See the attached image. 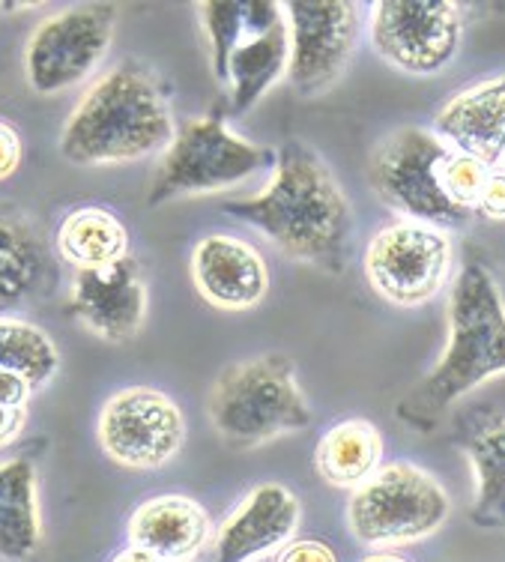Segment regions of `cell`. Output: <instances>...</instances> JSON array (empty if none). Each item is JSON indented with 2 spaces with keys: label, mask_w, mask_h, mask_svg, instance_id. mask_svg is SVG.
<instances>
[{
  "label": "cell",
  "mask_w": 505,
  "mask_h": 562,
  "mask_svg": "<svg viewBox=\"0 0 505 562\" xmlns=\"http://www.w3.org/2000/svg\"><path fill=\"white\" fill-rule=\"evenodd\" d=\"M227 216L255 225L288 258L341 272L354 239V213L333 171L305 144L279 150L263 192L222 206Z\"/></svg>",
  "instance_id": "1"
},
{
  "label": "cell",
  "mask_w": 505,
  "mask_h": 562,
  "mask_svg": "<svg viewBox=\"0 0 505 562\" xmlns=\"http://www.w3.org/2000/svg\"><path fill=\"white\" fill-rule=\"evenodd\" d=\"M173 117L159 78L147 66L120 64L87 90L60 135L76 165L138 162L171 147Z\"/></svg>",
  "instance_id": "2"
},
{
  "label": "cell",
  "mask_w": 505,
  "mask_h": 562,
  "mask_svg": "<svg viewBox=\"0 0 505 562\" xmlns=\"http://www.w3.org/2000/svg\"><path fill=\"white\" fill-rule=\"evenodd\" d=\"M449 347L399 413L416 428H430L449 404L505 371V305L482 263H467L449 300Z\"/></svg>",
  "instance_id": "3"
},
{
  "label": "cell",
  "mask_w": 505,
  "mask_h": 562,
  "mask_svg": "<svg viewBox=\"0 0 505 562\" xmlns=\"http://www.w3.org/2000/svg\"><path fill=\"white\" fill-rule=\"evenodd\" d=\"M206 413L218 437L234 449H255L312 425L296 368L281 353L227 366L210 390Z\"/></svg>",
  "instance_id": "4"
},
{
  "label": "cell",
  "mask_w": 505,
  "mask_h": 562,
  "mask_svg": "<svg viewBox=\"0 0 505 562\" xmlns=\"http://www.w3.org/2000/svg\"><path fill=\"white\" fill-rule=\"evenodd\" d=\"M452 515V499L422 467L395 461L356 487L347 524L368 548H401L434 536Z\"/></svg>",
  "instance_id": "5"
},
{
  "label": "cell",
  "mask_w": 505,
  "mask_h": 562,
  "mask_svg": "<svg viewBox=\"0 0 505 562\" xmlns=\"http://www.w3.org/2000/svg\"><path fill=\"white\" fill-rule=\"evenodd\" d=\"M279 162V150L251 144L227 130L218 114L189 120L177 132L171 147L161 153V165L150 189V206L173 198L210 195L227 186L243 183L246 177L269 171Z\"/></svg>",
  "instance_id": "6"
},
{
  "label": "cell",
  "mask_w": 505,
  "mask_h": 562,
  "mask_svg": "<svg viewBox=\"0 0 505 562\" xmlns=\"http://www.w3.org/2000/svg\"><path fill=\"white\" fill-rule=\"evenodd\" d=\"M452 147L434 132L407 130L392 132L371 153L368 177L380 201L407 222H422L446 231L470 222V210L454 206L440 186V165Z\"/></svg>",
  "instance_id": "7"
},
{
  "label": "cell",
  "mask_w": 505,
  "mask_h": 562,
  "mask_svg": "<svg viewBox=\"0 0 505 562\" xmlns=\"http://www.w3.org/2000/svg\"><path fill=\"white\" fill-rule=\"evenodd\" d=\"M452 272V239L422 222L383 227L366 251V276L386 303L413 308L430 303Z\"/></svg>",
  "instance_id": "8"
},
{
  "label": "cell",
  "mask_w": 505,
  "mask_h": 562,
  "mask_svg": "<svg viewBox=\"0 0 505 562\" xmlns=\"http://www.w3.org/2000/svg\"><path fill=\"white\" fill-rule=\"evenodd\" d=\"M461 40V7L452 0H380L371 12L377 55L409 76L442 72Z\"/></svg>",
  "instance_id": "9"
},
{
  "label": "cell",
  "mask_w": 505,
  "mask_h": 562,
  "mask_svg": "<svg viewBox=\"0 0 505 562\" xmlns=\"http://www.w3.org/2000/svg\"><path fill=\"white\" fill-rule=\"evenodd\" d=\"M117 24L108 3L72 7L45 19L24 48V76L36 93H60L81 85L102 64Z\"/></svg>",
  "instance_id": "10"
},
{
  "label": "cell",
  "mask_w": 505,
  "mask_h": 562,
  "mask_svg": "<svg viewBox=\"0 0 505 562\" xmlns=\"http://www.w3.org/2000/svg\"><path fill=\"white\" fill-rule=\"evenodd\" d=\"M99 443L126 470H159L186 443V419L165 392L130 386L114 392L99 413Z\"/></svg>",
  "instance_id": "11"
},
{
  "label": "cell",
  "mask_w": 505,
  "mask_h": 562,
  "mask_svg": "<svg viewBox=\"0 0 505 562\" xmlns=\"http://www.w3.org/2000/svg\"><path fill=\"white\" fill-rule=\"evenodd\" d=\"M284 12L291 31L288 81L300 97H321L354 57L359 7L347 0H291Z\"/></svg>",
  "instance_id": "12"
},
{
  "label": "cell",
  "mask_w": 505,
  "mask_h": 562,
  "mask_svg": "<svg viewBox=\"0 0 505 562\" xmlns=\"http://www.w3.org/2000/svg\"><path fill=\"white\" fill-rule=\"evenodd\" d=\"M246 33L227 60L225 85H231V114L243 117L258 105L269 87L288 76L291 31L272 0H246Z\"/></svg>",
  "instance_id": "13"
},
{
  "label": "cell",
  "mask_w": 505,
  "mask_h": 562,
  "mask_svg": "<svg viewBox=\"0 0 505 562\" xmlns=\"http://www.w3.org/2000/svg\"><path fill=\"white\" fill-rule=\"evenodd\" d=\"M69 308L105 341H130L147 317V284L132 258L102 270H78L69 291Z\"/></svg>",
  "instance_id": "14"
},
{
  "label": "cell",
  "mask_w": 505,
  "mask_h": 562,
  "mask_svg": "<svg viewBox=\"0 0 505 562\" xmlns=\"http://www.w3.org/2000/svg\"><path fill=\"white\" fill-rule=\"evenodd\" d=\"M300 527V499L284 485H258L213 536V562H251L284 548Z\"/></svg>",
  "instance_id": "15"
},
{
  "label": "cell",
  "mask_w": 505,
  "mask_h": 562,
  "mask_svg": "<svg viewBox=\"0 0 505 562\" xmlns=\"http://www.w3.org/2000/svg\"><path fill=\"white\" fill-rule=\"evenodd\" d=\"M192 281L206 303L225 312H243L267 296L269 270L246 239L210 234L192 251Z\"/></svg>",
  "instance_id": "16"
},
{
  "label": "cell",
  "mask_w": 505,
  "mask_h": 562,
  "mask_svg": "<svg viewBox=\"0 0 505 562\" xmlns=\"http://www.w3.org/2000/svg\"><path fill=\"white\" fill-rule=\"evenodd\" d=\"M434 135L491 171L505 162V76L463 90L434 120Z\"/></svg>",
  "instance_id": "17"
},
{
  "label": "cell",
  "mask_w": 505,
  "mask_h": 562,
  "mask_svg": "<svg viewBox=\"0 0 505 562\" xmlns=\"http://www.w3.org/2000/svg\"><path fill=\"white\" fill-rule=\"evenodd\" d=\"M57 279L48 243L31 216L0 204V317L36 303Z\"/></svg>",
  "instance_id": "18"
},
{
  "label": "cell",
  "mask_w": 505,
  "mask_h": 562,
  "mask_svg": "<svg viewBox=\"0 0 505 562\" xmlns=\"http://www.w3.org/2000/svg\"><path fill=\"white\" fill-rule=\"evenodd\" d=\"M130 539L161 562H192L213 539V524L194 499L168 494L135 508Z\"/></svg>",
  "instance_id": "19"
},
{
  "label": "cell",
  "mask_w": 505,
  "mask_h": 562,
  "mask_svg": "<svg viewBox=\"0 0 505 562\" xmlns=\"http://www.w3.org/2000/svg\"><path fill=\"white\" fill-rule=\"evenodd\" d=\"M454 437L475 470L473 520L479 527L505 530V416L491 407L458 416Z\"/></svg>",
  "instance_id": "20"
},
{
  "label": "cell",
  "mask_w": 505,
  "mask_h": 562,
  "mask_svg": "<svg viewBox=\"0 0 505 562\" xmlns=\"http://www.w3.org/2000/svg\"><path fill=\"white\" fill-rule=\"evenodd\" d=\"M43 541L36 473L31 461L15 458L0 464V560H31Z\"/></svg>",
  "instance_id": "21"
},
{
  "label": "cell",
  "mask_w": 505,
  "mask_h": 562,
  "mask_svg": "<svg viewBox=\"0 0 505 562\" xmlns=\"http://www.w3.org/2000/svg\"><path fill=\"white\" fill-rule=\"evenodd\" d=\"M380 458L383 437L374 425L368 419H345L323 434L314 452V464L323 482L356 491L380 470Z\"/></svg>",
  "instance_id": "22"
},
{
  "label": "cell",
  "mask_w": 505,
  "mask_h": 562,
  "mask_svg": "<svg viewBox=\"0 0 505 562\" xmlns=\"http://www.w3.org/2000/svg\"><path fill=\"white\" fill-rule=\"evenodd\" d=\"M57 251L78 270H102L130 258V231L111 210L78 206L57 227Z\"/></svg>",
  "instance_id": "23"
},
{
  "label": "cell",
  "mask_w": 505,
  "mask_h": 562,
  "mask_svg": "<svg viewBox=\"0 0 505 562\" xmlns=\"http://www.w3.org/2000/svg\"><path fill=\"white\" fill-rule=\"evenodd\" d=\"M57 366H60V353L48 333L19 317H0V368L3 371L22 374L31 380L33 390H40L57 374Z\"/></svg>",
  "instance_id": "24"
},
{
  "label": "cell",
  "mask_w": 505,
  "mask_h": 562,
  "mask_svg": "<svg viewBox=\"0 0 505 562\" xmlns=\"http://www.w3.org/2000/svg\"><path fill=\"white\" fill-rule=\"evenodd\" d=\"M198 10H201L206 36H210V45H213L215 78L225 81L227 60H231L234 48H237L243 33H246V0H206Z\"/></svg>",
  "instance_id": "25"
},
{
  "label": "cell",
  "mask_w": 505,
  "mask_h": 562,
  "mask_svg": "<svg viewBox=\"0 0 505 562\" xmlns=\"http://www.w3.org/2000/svg\"><path fill=\"white\" fill-rule=\"evenodd\" d=\"M491 168L482 165L473 156H463V153H449L440 165V186L446 198L461 210L473 213L479 201H482L484 186H487Z\"/></svg>",
  "instance_id": "26"
},
{
  "label": "cell",
  "mask_w": 505,
  "mask_h": 562,
  "mask_svg": "<svg viewBox=\"0 0 505 562\" xmlns=\"http://www.w3.org/2000/svg\"><path fill=\"white\" fill-rule=\"evenodd\" d=\"M276 562H338L335 551L329 544L314 539H296L288 541L279 551Z\"/></svg>",
  "instance_id": "27"
},
{
  "label": "cell",
  "mask_w": 505,
  "mask_h": 562,
  "mask_svg": "<svg viewBox=\"0 0 505 562\" xmlns=\"http://www.w3.org/2000/svg\"><path fill=\"white\" fill-rule=\"evenodd\" d=\"M475 213H482L484 218H496L503 222L505 218V168H494L491 177H487V186H484L482 201L475 206Z\"/></svg>",
  "instance_id": "28"
},
{
  "label": "cell",
  "mask_w": 505,
  "mask_h": 562,
  "mask_svg": "<svg viewBox=\"0 0 505 562\" xmlns=\"http://www.w3.org/2000/svg\"><path fill=\"white\" fill-rule=\"evenodd\" d=\"M19 165H22V138L15 126L0 120V183L10 180L12 173L19 171Z\"/></svg>",
  "instance_id": "29"
},
{
  "label": "cell",
  "mask_w": 505,
  "mask_h": 562,
  "mask_svg": "<svg viewBox=\"0 0 505 562\" xmlns=\"http://www.w3.org/2000/svg\"><path fill=\"white\" fill-rule=\"evenodd\" d=\"M33 395L31 380L15 374V371H3L0 368V404L3 407H27V401Z\"/></svg>",
  "instance_id": "30"
},
{
  "label": "cell",
  "mask_w": 505,
  "mask_h": 562,
  "mask_svg": "<svg viewBox=\"0 0 505 562\" xmlns=\"http://www.w3.org/2000/svg\"><path fill=\"white\" fill-rule=\"evenodd\" d=\"M24 419H27V411H22V407H3L0 404V449L10 446L24 431Z\"/></svg>",
  "instance_id": "31"
},
{
  "label": "cell",
  "mask_w": 505,
  "mask_h": 562,
  "mask_svg": "<svg viewBox=\"0 0 505 562\" xmlns=\"http://www.w3.org/2000/svg\"><path fill=\"white\" fill-rule=\"evenodd\" d=\"M114 562H161V560L156 557V553L144 551V548H138V544H132V548H126L123 553H117Z\"/></svg>",
  "instance_id": "32"
},
{
  "label": "cell",
  "mask_w": 505,
  "mask_h": 562,
  "mask_svg": "<svg viewBox=\"0 0 505 562\" xmlns=\"http://www.w3.org/2000/svg\"><path fill=\"white\" fill-rule=\"evenodd\" d=\"M362 562H407V560H401V557H395V553H371V557H366Z\"/></svg>",
  "instance_id": "33"
}]
</instances>
